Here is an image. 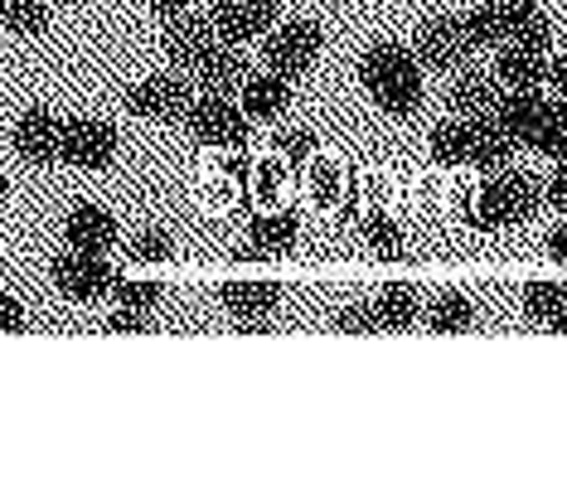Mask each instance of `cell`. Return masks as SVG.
Segmentation results:
<instances>
[{
    "mask_svg": "<svg viewBox=\"0 0 567 480\" xmlns=\"http://www.w3.org/2000/svg\"><path fill=\"white\" fill-rule=\"evenodd\" d=\"M146 326H151V310H136V306H117L107 316V330L112 335H141Z\"/></svg>",
    "mask_w": 567,
    "mask_h": 480,
    "instance_id": "d6a6232c",
    "label": "cell"
},
{
    "mask_svg": "<svg viewBox=\"0 0 567 480\" xmlns=\"http://www.w3.org/2000/svg\"><path fill=\"white\" fill-rule=\"evenodd\" d=\"M495 78L505 88H544L548 83V54L544 49H524V44H499Z\"/></svg>",
    "mask_w": 567,
    "mask_h": 480,
    "instance_id": "d6986e66",
    "label": "cell"
},
{
    "mask_svg": "<svg viewBox=\"0 0 567 480\" xmlns=\"http://www.w3.org/2000/svg\"><path fill=\"white\" fill-rule=\"evenodd\" d=\"M544 204L548 210H558L567 218V161H558V171L548 175V185H544Z\"/></svg>",
    "mask_w": 567,
    "mask_h": 480,
    "instance_id": "836d02e7",
    "label": "cell"
},
{
    "mask_svg": "<svg viewBox=\"0 0 567 480\" xmlns=\"http://www.w3.org/2000/svg\"><path fill=\"white\" fill-rule=\"evenodd\" d=\"M548 253H553V263H558V267L567 272V218H563V224L548 233Z\"/></svg>",
    "mask_w": 567,
    "mask_h": 480,
    "instance_id": "74e56055",
    "label": "cell"
},
{
    "mask_svg": "<svg viewBox=\"0 0 567 480\" xmlns=\"http://www.w3.org/2000/svg\"><path fill=\"white\" fill-rule=\"evenodd\" d=\"M567 310V287H558V282H528L524 287V316L538 320V326H553Z\"/></svg>",
    "mask_w": 567,
    "mask_h": 480,
    "instance_id": "484cf974",
    "label": "cell"
},
{
    "mask_svg": "<svg viewBox=\"0 0 567 480\" xmlns=\"http://www.w3.org/2000/svg\"><path fill=\"white\" fill-rule=\"evenodd\" d=\"M538 204H544V190L534 185V175H524V171H514V165H505V171H495L481 190H475L471 224L475 228H519V224L534 218Z\"/></svg>",
    "mask_w": 567,
    "mask_h": 480,
    "instance_id": "3957f363",
    "label": "cell"
},
{
    "mask_svg": "<svg viewBox=\"0 0 567 480\" xmlns=\"http://www.w3.org/2000/svg\"><path fill=\"white\" fill-rule=\"evenodd\" d=\"M24 330V306L10 292H0V335H16Z\"/></svg>",
    "mask_w": 567,
    "mask_h": 480,
    "instance_id": "e575fe53",
    "label": "cell"
},
{
    "mask_svg": "<svg viewBox=\"0 0 567 480\" xmlns=\"http://www.w3.org/2000/svg\"><path fill=\"white\" fill-rule=\"evenodd\" d=\"M238 102H243V112L252 116V122H277L281 112H287V102H291V78H281V73H248L243 78V88H238Z\"/></svg>",
    "mask_w": 567,
    "mask_h": 480,
    "instance_id": "ac0fdd59",
    "label": "cell"
},
{
    "mask_svg": "<svg viewBox=\"0 0 567 480\" xmlns=\"http://www.w3.org/2000/svg\"><path fill=\"white\" fill-rule=\"evenodd\" d=\"M466 155H471V122L446 116V122L432 126V161L436 165H466Z\"/></svg>",
    "mask_w": 567,
    "mask_h": 480,
    "instance_id": "d4e9b609",
    "label": "cell"
},
{
    "mask_svg": "<svg viewBox=\"0 0 567 480\" xmlns=\"http://www.w3.org/2000/svg\"><path fill=\"white\" fill-rule=\"evenodd\" d=\"M544 108H548V98H544V88H505V98H499V126L519 141V146H528L538 132V122H544Z\"/></svg>",
    "mask_w": 567,
    "mask_h": 480,
    "instance_id": "e0dca14e",
    "label": "cell"
},
{
    "mask_svg": "<svg viewBox=\"0 0 567 480\" xmlns=\"http://www.w3.org/2000/svg\"><path fill=\"white\" fill-rule=\"evenodd\" d=\"M548 83H553V98L567 102V54L563 59H548Z\"/></svg>",
    "mask_w": 567,
    "mask_h": 480,
    "instance_id": "8d00e7d4",
    "label": "cell"
},
{
    "mask_svg": "<svg viewBox=\"0 0 567 480\" xmlns=\"http://www.w3.org/2000/svg\"><path fill=\"white\" fill-rule=\"evenodd\" d=\"M422 320H427L432 335H466L475 326V306L461 292H436L427 310H422Z\"/></svg>",
    "mask_w": 567,
    "mask_h": 480,
    "instance_id": "7402d4cb",
    "label": "cell"
},
{
    "mask_svg": "<svg viewBox=\"0 0 567 480\" xmlns=\"http://www.w3.org/2000/svg\"><path fill=\"white\" fill-rule=\"evenodd\" d=\"M49 277H54V287L69 296V302H102V296H112L117 287V272L107 267V257H93V253H59L54 267H49Z\"/></svg>",
    "mask_w": 567,
    "mask_h": 480,
    "instance_id": "52a82bcc",
    "label": "cell"
},
{
    "mask_svg": "<svg viewBox=\"0 0 567 480\" xmlns=\"http://www.w3.org/2000/svg\"><path fill=\"white\" fill-rule=\"evenodd\" d=\"M364 238L373 243V248H383V253H398V248H403V228H398L393 218H383V214L364 218Z\"/></svg>",
    "mask_w": 567,
    "mask_h": 480,
    "instance_id": "1f68e13d",
    "label": "cell"
},
{
    "mask_svg": "<svg viewBox=\"0 0 567 480\" xmlns=\"http://www.w3.org/2000/svg\"><path fill=\"white\" fill-rule=\"evenodd\" d=\"M548 330H558V335H567V310H563V316H558V320H553V326H548Z\"/></svg>",
    "mask_w": 567,
    "mask_h": 480,
    "instance_id": "ab89813d",
    "label": "cell"
},
{
    "mask_svg": "<svg viewBox=\"0 0 567 480\" xmlns=\"http://www.w3.org/2000/svg\"><path fill=\"white\" fill-rule=\"evenodd\" d=\"M0 20H6L10 34H44L49 0H6V6H0Z\"/></svg>",
    "mask_w": 567,
    "mask_h": 480,
    "instance_id": "4316f807",
    "label": "cell"
},
{
    "mask_svg": "<svg viewBox=\"0 0 567 480\" xmlns=\"http://www.w3.org/2000/svg\"><path fill=\"white\" fill-rule=\"evenodd\" d=\"M218 296H224V310L238 330H267L281 306L277 282H224Z\"/></svg>",
    "mask_w": 567,
    "mask_h": 480,
    "instance_id": "8fae6325",
    "label": "cell"
},
{
    "mask_svg": "<svg viewBox=\"0 0 567 480\" xmlns=\"http://www.w3.org/2000/svg\"><path fill=\"white\" fill-rule=\"evenodd\" d=\"M59 155L79 171H107L117 161V126L102 122V116H73V122H63Z\"/></svg>",
    "mask_w": 567,
    "mask_h": 480,
    "instance_id": "9c48e42d",
    "label": "cell"
},
{
    "mask_svg": "<svg viewBox=\"0 0 567 480\" xmlns=\"http://www.w3.org/2000/svg\"><path fill=\"white\" fill-rule=\"evenodd\" d=\"M320 49H326V30H320L316 20H291V24H277V30L267 34L262 63L281 78H301V73H311Z\"/></svg>",
    "mask_w": 567,
    "mask_h": 480,
    "instance_id": "8992f818",
    "label": "cell"
},
{
    "mask_svg": "<svg viewBox=\"0 0 567 480\" xmlns=\"http://www.w3.org/2000/svg\"><path fill=\"white\" fill-rule=\"evenodd\" d=\"M209 6H214V0H209Z\"/></svg>",
    "mask_w": 567,
    "mask_h": 480,
    "instance_id": "b9f144b4",
    "label": "cell"
},
{
    "mask_svg": "<svg viewBox=\"0 0 567 480\" xmlns=\"http://www.w3.org/2000/svg\"><path fill=\"white\" fill-rule=\"evenodd\" d=\"M334 194H340V175H334V165H320V171H316V200L330 204Z\"/></svg>",
    "mask_w": 567,
    "mask_h": 480,
    "instance_id": "d590c367",
    "label": "cell"
},
{
    "mask_svg": "<svg viewBox=\"0 0 567 480\" xmlns=\"http://www.w3.org/2000/svg\"><path fill=\"white\" fill-rule=\"evenodd\" d=\"M214 34L224 44H252L277 30V0H214Z\"/></svg>",
    "mask_w": 567,
    "mask_h": 480,
    "instance_id": "30bf717a",
    "label": "cell"
},
{
    "mask_svg": "<svg viewBox=\"0 0 567 480\" xmlns=\"http://www.w3.org/2000/svg\"><path fill=\"white\" fill-rule=\"evenodd\" d=\"M0 204H6V171H0Z\"/></svg>",
    "mask_w": 567,
    "mask_h": 480,
    "instance_id": "60d3db41",
    "label": "cell"
},
{
    "mask_svg": "<svg viewBox=\"0 0 567 480\" xmlns=\"http://www.w3.org/2000/svg\"><path fill=\"white\" fill-rule=\"evenodd\" d=\"M277 155L287 165H306L316 155V132H306V126H287V132H277Z\"/></svg>",
    "mask_w": 567,
    "mask_h": 480,
    "instance_id": "f546056e",
    "label": "cell"
},
{
    "mask_svg": "<svg viewBox=\"0 0 567 480\" xmlns=\"http://www.w3.org/2000/svg\"><path fill=\"white\" fill-rule=\"evenodd\" d=\"M126 253H132L136 263L156 267V263H171V257H175V243H171V233H165V228H141L136 238L126 243Z\"/></svg>",
    "mask_w": 567,
    "mask_h": 480,
    "instance_id": "83f0119b",
    "label": "cell"
},
{
    "mask_svg": "<svg viewBox=\"0 0 567 480\" xmlns=\"http://www.w3.org/2000/svg\"><path fill=\"white\" fill-rule=\"evenodd\" d=\"M214 44H218L214 20H209V16H189V10L165 24V39H161L165 59H171L179 73H195L199 63L214 54Z\"/></svg>",
    "mask_w": 567,
    "mask_h": 480,
    "instance_id": "7c38bea8",
    "label": "cell"
},
{
    "mask_svg": "<svg viewBox=\"0 0 567 480\" xmlns=\"http://www.w3.org/2000/svg\"><path fill=\"white\" fill-rule=\"evenodd\" d=\"M243 78H248V59H243L238 44H224V39H218L214 54L195 69V83L204 93H238Z\"/></svg>",
    "mask_w": 567,
    "mask_h": 480,
    "instance_id": "ffe728a7",
    "label": "cell"
},
{
    "mask_svg": "<svg viewBox=\"0 0 567 480\" xmlns=\"http://www.w3.org/2000/svg\"><path fill=\"white\" fill-rule=\"evenodd\" d=\"M10 141H16L20 161L54 165L59 161V146H63V122L49 108H30V112H20V122H16V132H10Z\"/></svg>",
    "mask_w": 567,
    "mask_h": 480,
    "instance_id": "5bb4252c",
    "label": "cell"
},
{
    "mask_svg": "<svg viewBox=\"0 0 567 480\" xmlns=\"http://www.w3.org/2000/svg\"><path fill=\"white\" fill-rule=\"evenodd\" d=\"M412 54H417L422 73H456V69H466V59L475 54V44L466 34V20H461V16L422 20L417 34H412Z\"/></svg>",
    "mask_w": 567,
    "mask_h": 480,
    "instance_id": "5b68a950",
    "label": "cell"
},
{
    "mask_svg": "<svg viewBox=\"0 0 567 480\" xmlns=\"http://www.w3.org/2000/svg\"><path fill=\"white\" fill-rule=\"evenodd\" d=\"M112 296H117V306H136V310H156L165 287L161 282H126L117 277V287H112Z\"/></svg>",
    "mask_w": 567,
    "mask_h": 480,
    "instance_id": "f1b7e54d",
    "label": "cell"
},
{
    "mask_svg": "<svg viewBox=\"0 0 567 480\" xmlns=\"http://www.w3.org/2000/svg\"><path fill=\"white\" fill-rule=\"evenodd\" d=\"M296 233H301V224H296V214H257L248 224V248L257 253H287L296 243Z\"/></svg>",
    "mask_w": 567,
    "mask_h": 480,
    "instance_id": "603a6c76",
    "label": "cell"
},
{
    "mask_svg": "<svg viewBox=\"0 0 567 480\" xmlns=\"http://www.w3.org/2000/svg\"><path fill=\"white\" fill-rule=\"evenodd\" d=\"M141 6H146L151 16H161V20H175V16H185L189 0H141Z\"/></svg>",
    "mask_w": 567,
    "mask_h": 480,
    "instance_id": "f35d334b",
    "label": "cell"
},
{
    "mask_svg": "<svg viewBox=\"0 0 567 480\" xmlns=\"http://www.w3.org/2000/svg\"><path fill=\"white\" fill-rule=\"evenodd\" d=\"M117 218H112L102 204H79V210H69L63 218V243H69L73 253H93V257H107L117 248Z\"/></svg>",
    "mask_w": 567,
    "mask_h": 480,
    "instance_id": "9a60e30c",
    "label": "cell"
},
{
    "mask_svg": "<svg viewBox=\"0 0 567 480\" xmlns=\"http://www.w3.org/2000/svg\"><path fill=\"white\" fill-rule=\"evenodd\" d=\"M189 102H195V88H189L185 73H156V78H141V83L126 93V108L146 122H185Z\"/></svg>",
    "mask_w": 567,
    "mask_h": 480,
    "instance_id": "ba28073f",
    "label": "cell"
},
{
    "mask_svg": "<svg viewBox=\"0 0 567 480\" xmlns=\"http://www.w3.org/2000/svg\"><path fill=\"white\" fill-rule=\"evenodd\" d=\"M330 326L340 335H373L379 330V320H373V306H344V310H334Z\"/></svg>",
    "mask_w": 567,
    "mask_h": 480,
    "instance_id": "4dcf8cb0",
    "label": "cell"
},
{
    "mask_svg": "<svg viewBox=\"0 0 567 480\" xmlns=\"http://www.w3.org/2000/svg\"><path fill=\"white\" fill-rule=\"evenodd\" d=\"M359 83L373 98V108L389 116H412L422 108V63L408 44H393V39L369 44L359 59Z\"/></svg>",
    "mask_w": 567,
    "mask_h": 480,
    "instance_id": "6da1fadb",
    "label": "cell"
},
{
    "mask_svg": "<svg viewBox=\"0 0 567 480\" xmlns=\"http://www.w3.org/2000/svg\"><path fill=\"white\" fill-rule=\"evenodd\" d=\"M514 155H519V141L499 126L495 112H489V116H471V155H466V165L495 175V171H505V165H514Z\"/></svg>",
    "mask_w": 567,
    "mask_h": 480,
    "instance_id": "2e32d148",
    "label": "cell"
},
{
    "mask_svg": "<svg viewBox=\"0 0 567 480\" xmlns=\"http://www.w3.org/2000/svg\"><path fill=\"white\" fill-rule=\"evenodd\" d=\"M528 146L538 155H548V161H567V102L563 98H548L544 122H538V132Z\"/></svg>",
    "mask_w": 567,
    "mask_h": 480,
    "instance_id": "cb8c5ba5",
    "label": "cell"
},
{
    "mask_svg": "<svg viewBox=\"0 0 567 480\" xmlns=\"http://www.w3.org/2000/svg\"><path fill=\"white\" fill-rule=\"evenodd\" d=\"M505 98V83L495 73H481V69H456L446 83V112L471 122V116H489Z\"/></svg>",
    "mask_w": 567,
    "mask_h": 480,
    "instance_id": "4fadbf2b",
    "label": "cell"
},
{
    "mask_svg": "<svg viewBox=\"0 0 567 480\" xmlns=\"http://www.w3.org/2000/svg\"><path fill=\"white\" fill-rule=\"evenodd\" d=\"M185 126L209 151H243L252 132V116L243 112V102H234V93H199L185 112Z\"/></svg>",
    "mask_w": 567,
    "mask_h": 480,
    "instance_id": "277c9868",
    "label": "cell"
},
{
    "mask_svg": "<svg viewBox=\"0 0 567 480\" xmlns=\"http://www.w3.org/2000/svg\"><path fill=\"white\" fill-rule=\"evenodd\" d=\"M466 20V34L475 49H499V44H524V49H544L553 44V24L534 0H485L475 6Z\"/></svg>",
    "mask_w": 567,
    "mask_h": 480,
    "instance_id": "7a4b0ae2",
    "label": "cell"
},
{
    "mask_svg": "<svg viewBox=\"0 0 567 480\" xmlns=\"http://www.w3.org/2000/svg\"><path fill=\"white\" fill-rule=\"evenodd\" d=\"M373 320H379V330H412L422 316V302H417V287H408V282H389L379 296H373Z\"/></svg>",
    "mask_w": 567,
    "mask_h": 480,
    "instance_id": "44dd1931",
    "label": "cell"
}]
</instances>
